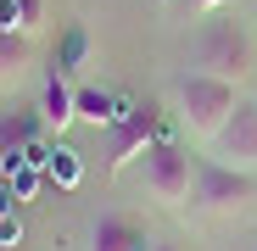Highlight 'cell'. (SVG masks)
<instances>
[{"instance_id":"14","label":"cell","mask_w":257,"mask_h":251,"mask_svg":"<svg viewBox=\"0 0 257 251\" xmlns=\"http://www.w3.org/2000/svg\"><path fill=\"white\" fill-rule=\"evenodd\" d=\"M251 28H257V12H251Z\"/></svg>"},{"instance_id":"15","label":"cell","mask_w":257,"mask_h":251,"mask_svg":"<svg viewBox=\"0 0 257 251\" xmlns=\"http://www.w3.org/2000/svg\"><path fill=\"white\" fill-rule=\"evenodd\" d=\"M251 251H257V245H251Z\"/></svg>"},{"instance_id":"2","label":"cell","mask_w":257,"mask_h":251,"mask_svg":"<svg viewBox=\"0 0 257 251\" xmlns=\"http://www.w3.org/2000/svg\"><path fill=\"white\" fill-rule=\"evenodd\" d=\"M190 73H212L229 84H251V34L229 17H207L190 34Z\"/></svg>"},{"instance_id":"6","label":"cell","mask_w":257,"mask_h":251,"mask_svg":"<svg viewBox=\"0 0 257 251\" xmlns=\"http://www.w3.org/2000/svg\"><path fill=\"white\" fill-rule=\"evenodd\" d=\"M90 251H151V234L128 212H101L90 223Z\"/></svg>"},{"instance_id":"11","label":"cell","mask_w":257,"mask_h":251,"mask_svg":"<svg viewBox=\"0 0 257 251\" xmlns=\"http://www.w3.org/2000/svg\"><path fill=\"white\" fill-rule=\"evenodd\" d=\"M151 251H179V245L174 240H151Z\"/></svg>"},{"instance_id":"7","label":"cell","mask_w":257,"mask_h":251,"mask_svg":"<svg viewBox=\"0 0 257 251\" xmlns=\"http://www.w3.org/2000/svg\"><path fill=\"white\" fill-rule=\"evenodd\" d=\"M157 117H151V106H135V112H123L117 117V140H112V167H128V162H140L157 140Z\"/></svg>"},{"instance_id":"5","label":"cell","mask_w":257,"mask_h":251,"mask_svg":"<svg viewBox=\"0 0 257 251\" xmlns=\"http://www.w3.org/2000/svg\"><path fill=\"white\" fill-rule=\"evenodd\" d=\"M212 162H224V167H240V173H257V106L240 101L235 117L218 129V140L207 145Z\"/></svg>"},{"instance_id":"1","label":"cell","mask_w":257,"mask_h":251,"mask_svg":"<svg viewBox=\"0 0 257 251\" xmlns=\"http://www.w3.org/2000/svg\"><path fill=\"white\" fill-rule=\"evenodd\" d=\"M246 95H240V84H229V78H212V73H179L174 78V112H179V129L190 134V140H218V129L235 117V106H240Z\"/></svg>"},{"instance_id":"8","label":"cell","mask_w":257,"mask_h":251,"mask_svg":"<svg viewBox=\"0 0 257 251\" xmlns=\"http://www.w3.org/2000/svg\"><path fill=\"white\" fill-rule=\"evenodd\" d=\"M39 28V0H0V34L6 39H28Z\"/></svg>"},{"instance_id":"12","label":"cell","mask_w":257,"mask_h":251,"mask_svg":"<svg viewBox=\"0 0 257 251\" xmlns=\"http://www.w3.org/2000/svg\"><path fill=\"white\" fill-rule=\"evenodd\" d=\"M246 101H251V106H257V73H251V84H246Z\"/></svg>"},{"instance_id":"9","label":"cell","mask_w":257,"mask_h":251,"mask_svg":"<svg viewBox=\"0 0 257 251\" xmlns=\"http://www.w3.org/2000/svg\"><path fill=\"white\" fill-rule=\"evenodd\" d=\"M39 117H45V123H56V129H62V123H73L78 112H73V90H67V84H45V95H39Z\"/></svg>"},{"instance_id":"10","label":"cell","mask_w":257,"mask_h":251,"mask_svg":"<svg viewBox=\"0 0 257 251\" xmlns=\"http://www.w3.org/2000/svg\"><path fill=\"white\" fill-rule=\"evenodd\" d=\"M190 6H196V12H207V17H218V12L229 6V0H190Z\"/></svg>"},{"instance_id":"13","label":"cell","mask_w":257,"mask_h":251,"mask_svg":"<svg viewBox=\"0 0 257 251\" xmlns=\"http://www.w3.org/2000/svg\"><path fill=\"white\" fill-rule=\"evenodd\" d=\"M0 84H6V62H0Z\"/></svg>"},{"instance_id":"4","label":"cell","mask_w":257,"mask_h":251,"mask_svg":"<svg viewBox=\"0 0 257 251\" xmlns=\"http://www.w3.org/2000/svg\"><path fill=\"white\" fill-rule=\"evenodd\" d=\"M246 201H257V173H240V167H224V162H207L196 173V195L190 206L224 218V212H240Z\"/></svg>"},{"instance_id":"3","label":"cell","mask_w":257,"mask_h":251,"mask_svg":"<svg viewBox=\"0 0 257 251\" xmlns=\"http://www.w3.org/2000/svg\"><path fill=\"white\" fill-rule=\"evenodd\" d=\"M196 173H201V162L190 145L179 140H157L146 156H140V184L157 206H168V212H179V206H190L196 195Z\"/></svg>"}]
</instances>
